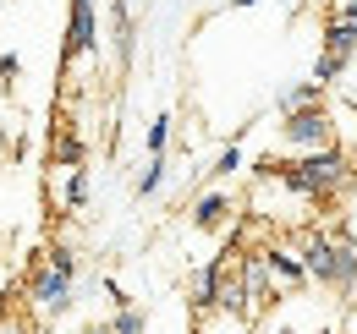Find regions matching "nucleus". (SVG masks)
Masks as SVG:
<instances>
[{
    "label": "nucleus",
    "instance_id": "nucleus-1",
    "mask_svg": "<svg viewBox=\"0 0 357 334\" xmlns=\"http://www.w3.org/2000/svg\"><path fill=\"white\" fill-rule=\"evenodd\" d=\"M264 181H275L280 192H291L297 203H335L357 181V159L347 148H319V154H291V159H264L259 165Z\"/></svg>",
    "mask_w": 357,
    "mask_h": 334
},
{
    "label": "nucleus",
    "instance_id": "nucleus-2",
    "mask_svg": "<svg viewBox=\"0 0 357 334\" xmlns=\"http://www.w3.org/2000/svg\"><path fill=\"white\" fill-rule=\"evenodd\" d=\"M297 247H303L313 285L335 296H357V236H347L341 225H308Z\"/></svg>",
    "mask_w": 357,
    "mask_h": 334
},
{
    "label": "nucleus",
    "instance_id": "nucleus-3",
    "mask_svg": "<svg viewBox=\"0 0 357 334\" xmlns=\"http://www.w3.org/2000/svg\"><path fill=\"white\" fill-rule=\"evenodd\" d=\"M77 274H83V257L72 247H45L39 257H33V269H28V285H22V296H28V307H33V318H66L72 312V296H77Z\"/></svg>",
    "mask_w": 357,
    "mask_h": 334
},
{
    "label": "nucleus",
    "instance_id": "nucleus-4",
    "mask_svg": "<svg viewBox=\"0 0 357 334\" xmlns=\"http://www.w3.org/2000/svg\"><path fill=\"white\" fill-rule=\"evenodd\" d=\"M280 143H286L291 154L341 148V132H335V116H330V104H313V110H297V116H280Z\"/></svg>",
    "mask_w": 357,
    "mask_h": 334
},
{
    "label": "nucleus",
    "instance_id": "nucleus-5",
    "mask_svg": "<svg viewBox=\"0 0 357 334\" xmlns=\"http://www.w3.org/2000/svg\"><path fill=\"white\" fill-rule=\"evenodd\" d=\"M99 49V11L93 0H66V44H61V72Z\"/></svg>",
    "mask_w": 357,
    "mask_h": 334
},
{
    "label": "nucleus",
    "instance_id": "nucleus-6",
    "mask_svg": "<svg viewBox=\"0 0 357 334\" xmlns=\"http://www.w3.org/2000/svg\"><path fill=\"white\" fill-rule=\"evenodd\" d=\"M236 269H242V285H248V324H259L269 307L280 301L275 280H269V263H264V247L259 252H236Z\"/></svg>",
    "mask_w": 357,
    "mask_h": 334
},
{
    "label": "nucleus",
    "instance_id": "nucleus-7",
    "mask_svg": "<svg viewBox=\"0 0 357 334\" xmlns=\"http://www.w3.org/2000/svg\"><path fill=\"white\" fill-rule=\"evenodd\" d=\"M264 263H269V280H275V291H280V296H297L303 285H313L308 263H303V247H291V241H269Z\"/></svg>",
    "mask_w": 357,
    "mask_h": 334
},
{
    "label": "nucleus",
    "instance_id": "nucleus-8",
    "mask_svg": "<svg viewBox=\"0 0 357 334\" xmlns=\"http://www.w3.org/2000/svg\"><path fill=\"white\" fill-rule=\"evenodd\" d=\"M236 236H231V247L220 252V257H209L198 274H192V312L204 318V312H220V291H225V269H231V257H236Z\"/></svg>",
    "mask_w": 357,
    "mask_h": 334
},
{
    "label": "nucleus",
    "instance_id": "nucleus-9",
    "mask_svg": "<svg viewBox=\"0 0 357 334\" xmlns=\"http://www.w3.org/2000/svg\"><path fill=\"white\" fill-rule=\"evenodd\" d=\"M187 214H192V225H198L204 236H215V230H231V219H236V198H231V192H198Z\"/></svg>",
    "mask_w": 357,
    "mask_h": 334
},
{
    "label": "nucleus",
    "instance_id": "nucleus-10",
    "mask_svg": "<svg viewBox=\"0 0 357 334\" xmlns=\"http://www.w3.org/2000/svg\"><path fill=\"white\" fill-rule=\"evenodd\" d=\"M50 192H55V203H61V209L83 214V209H89V170H83V165H72V170L55 165V181H50Z\"/></svg>",
    "mask_w": 357,
    "mask_h": 334
},
{
    "label": "nucleus",
    "instance_id": "nucleus-11",
    "mask_svg": "<svg viewBox=\"0 0 357 334\" xmlns=\"http://www.w3.org/2000/svg\"><path fill=\"white\" fill-rule=\"evenodd\" d=\"M319 49H330V55H357V22L352 17H324V44Z\"/></svg>",
    "mask_w": 357,
    "mask_h": 334
},
{
    "label": "nucleus",
    "instance_id": "nucleus-12",
    "mask_svg": "<svg viewBox=\"0 0 357 334\" xmlns=\"http://www.w3.org/2000/svg\"><path fill=\"white\" fill-rule=\"evenodd\" d=\"M313 104H324V88L313 83H291V88H280V116H297V110H313Z\"/></svg>",
    "mask_w": 357,
    "mask_h": 334
},
{
    "label": "nucleus",
    "instance_id": "nucleus-13",
    "mask_svg": "<svg viewBox=\"0 0 357 334\" xmlns=\"http://www.w3.org/2000/svg\"><path fill=\"white\" fill-rule=\"evenodd\" d=\"M50 154H55V165H61V170H72V165H83V154H89V148H83V137H77L72 126H55Z\"/></svg>",
    "mask_w": 357,
    "mask_h": 334
},
{
    "label": "nucleus",
    "instance_id": "nucleus-14",
    "mask_svg": "<svg viewBox=\"0 0 357 334\" xmlns=\"http://www.w3.org/2000/svg\"><path fill=\"white\" fill-rule=\"evenodd\" d=\"M110 17H116V61H132V11H127V0H110Z\"/></svg>",
    "mask_w": 357,
    "mask_h": 334
},
{
    "label": "nucleus",
    "instance_id": "nucleus-15",
    "mask_svg": "<svg viewBox=\"0 0 357 334\" xmlns=\"http://www.w3.org/2000/svg\"><path fill=\"white\" fill-rule=\"evenodd\" d=\"M347 66H352L347 55H330V49H319V61H313V83H319V88L341 83V77H347Z\"/></svg>",
    "mask_w": 357,
    "mask_h": 334
},
{
    "label": "nucleus",
    "instance_id": "nucleus-16",
    "mask_svg": "<svg viewBox=\"0 0 357 334\" xmlns=\"http://www.w3.org/2000/svg\"><path fill=\"white\" fill-rule=\"evenodd\" d=\"M171 126H176L171 116H154V121H149V132H143V148H149V159L171 148Z\"/></svg>",
    "mask_w": 357,
    "mask_h": 334
},
{
    "label": "nucleus",
    "instance_id": "nucleus-17",
    "mask_svg": "<svg viewBox=\"0 0 357 334\" xmlns=\"http://www.w3.org/2000/svg\"><path fill=\"white\" fill-rule=\"evenodd\" d=\"M165 154H154V159H149V165H143V175H137V198H154V192H160V186H165Z\"/></svg>",
    "mask_w": 357,
    "mask_h": 334
},
{
    "label": "nucleus",
    "instance_id": "nucleus-18",
    "mask_svg": "<svg viewBox=\"0 0 357 334\" xmlns=\"http://www.w3.org/2000/svg\"><path fill=\"white\" fill-rule=\"evenodd\" d=\"M110 329L116 334H149V318H143L137 307H116V312H110Z\"/></svg>",
    "mask_w": 357,
    "mask_h": 334
},
{
    "label": "nucleus",
    "instance_id": "nucleus-19",
    "mask_svg": "<svg viewBox=\"0 0 357 334\" xmlns=\"http://www.w3.org/2000/svg\"><path fill=\"white\" fill-rule=\"evenodd\" d=\"M236 170H242V143H225L220 154H215V165H209V175H236Z\"/></svg>",
    "mask_w": 357,
    "mask_h": 334
},
{
    "label": "nucleus",
    "instance_id": "nucleus-20",
    "mask_svg": "<svg viewBox=\"0 0 357 334\" xmlns=\"http://www.w3.org/2000/svg\"><path fill=\"white\" fill-rule=\"evenodd\" d=\"M17 72H22V61L17 55H0V83H17Z\"/></svg>",
    "mask_w": 357,
    "mask_h": 334
},
{
    "label": "nucleus",
    "instance_id": "nucleus-21",
    "mask_svg": "<svg viewBox=\"0 0 357 334\" xmlns=\"http://www.w3.org/2000/svg\"><path fill=\"white\" fill-rule=\"evenodd\" d=\"M105 296H110V307H132V301H127V291H121L116 280H105Z\"/></svg>",
    "mask_w": 357,
    "mask_h": 334
},
{
    "label": "nucleus",
    "instance_id": "nucleus-22",
    "mask_svg": "<svg viewBox=\"0 0 357 334\" xmlns=\"http://www.w3.org/2000/svg\"><path fill=\"white\" fill-rule=\"evenodd\" d=\"M335 17H352V22H357V0H341V11H335Z\"/></svg>",
    "mask_w": 357,
    "mask_h": 334
},
{
    "label": "nucleus",
    "instance_id": "nucleus-23",
    "mask_svg": "<svg viewBox=\"0 0 357 334\" xmlns=\"http://www.w3.org/2000/svg\"><path fill=\"white\" fill-rule=\"evenodd\" d=\"M231 6H236V11H248V6H264V0H231Z\"/></svg>",
    "mask_w": 357,
    "mask_h": 334
},
{
    "label": "nucleus",
    "instance_id": "nucleus-24",
    "mask_svg": "<svg viewBox=\"0 0 357 334\" xmlns=\"http://www.w3.org/2000/svg\"><path fill=\"white\" fill-rule=\"evenodd\" d=\"M89 334H116V329H110V324H93V329Z\"/></svg>",
    "mask_w": 357,
    "mask_h": 334
},
{
    "label": "nucleus",
    "instance_id": "nucleus-25",
    "mask_svg": "<svg viewBox=\"0 0 357 334\" xmlns=\"http://www.w3.org/2000/svg\"><path fill=\"white\" fill-rule=\"evenodd\" d=\"M0 318H6V301H0Z\"/></svg>",
    "mask_w": 357,
    "mask_h": 334
}]
</instances>
